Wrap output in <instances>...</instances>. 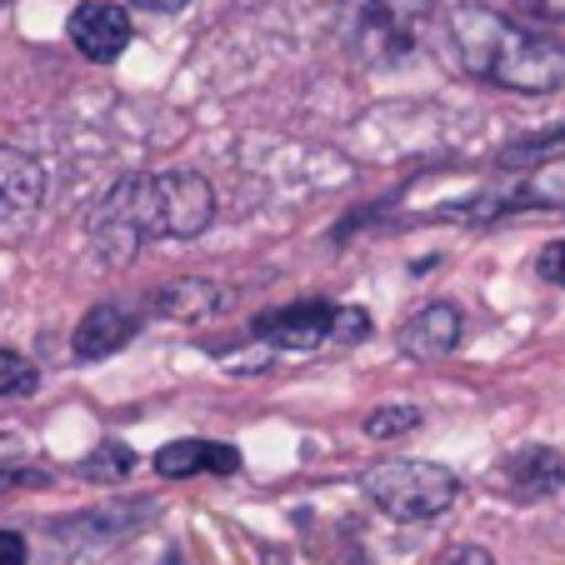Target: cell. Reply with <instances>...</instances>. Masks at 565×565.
I'll return each mask as SVG.
<instances>
[{"mask_svg": "<svg viewBox=\"0 0 565 565\" xmlns=\"http://www.w3.org/2000/svg\"><path fill=\"white\" fill-rule=\"evenodd\" d=\"M0 6H6V0H0Z\"/></svg>", "mask_w": 565, "mask_h": 565, "instance_id": "24", "label": "cell"}, {"mask_svg": "<svg viewBox=\"0 0 565 565\" xmlns=\"http://www.w3.org/2000/svg\"><path fill=\"white\" fill-rule=\"evenodd\" d=\"M35 385H41V375H35V365L21 351H0V395L6 401L11 395H31Z\"/></svg>", "mask_w": 565, "mask_h": 565, "instance_id": "15", "label": "cell"}, {"mask_svg": "<svg viewBox=\"0 0 565 565\" xmlns=\"http://www.w3.org/2000/svg\"><path fill=\"white\" fill-rule=\"evenodd\" d=\"M531 15H545V21H565V0H525Z\"/></svg>", "mask_w": 565, "mask_h": 565, "instance_id": "21", "label": "cell"}, {"mask_svg": "<svg viewBox=\"0 0 565 565\" xmlns=\"http://www.w3.org/2000/svg\"><path fill=\"white\" fill-rule=\"evenodd\" d=\"M565 156V126L551 130V136H535V140H521V146L505 150V166H535V160H561Z\"/></svg>", "mask_w": 565, "mask_h": 565, "instance_id": "16", "label": "cell"}, {"mask_svg": "<svg viewBox=\"0 0 565 565\" xmlns=\"http://www.w3.org/2000/svg\"><path fill=\"white\" fill-rule=\"evenodd\" d=\"M430 0H345L341 35L365 65H395L416 51Z\"/></svg>", "mask_w": 565, "mask_h": 565, "instance_id": "3", "label": "cell"}, {"mask_svg": "<svg viewBox=\"0 0 565 565\" xmlns=\"http://www.w3.org/2000/svg\"><path fill=\"white\" fill-rule=\"evenodd\" d=\"M420 426V411L416 406H385L365 416V436L371 440H391V436H411Z\"/></svg>", "mask_w": 565, "mask_h": 565, "instance_id": "14", "label": "cell"}, {"mask_svg": "<svg viewBox=\"0 0 565 565\" xmlns=\"http://www.w3.org/2000/svg\"><path fill=\"white\" fill-rule=\"evenodd\" d=\"M130 466H136V450H130L126 440H100V446L86 456V466H81V470H86L90 480H126Z\"/></svg>", "mask_w": 565, "mask_h": 565, "instance_id": "13", "label": "cell"}, {"mask_svg": "<svg viewBox=\"0 0 565 565\" xmlns=\"http://www.w3.org/2000/svg\"><path fill=\"white\" fill-rule=\"evenodd\" d=\"M446 31L460 65L476 81L525 90V96H545V90H555L565 81V45H555L541 31H525L521 21L491 11V6H476V0L450 6Z\"/></svg>", "mask_w": 565, "mask_h": 565, "instance_id": "2", "label": "cell"}, {"mask_svg": "<svg viewBox=\"0 0 565 565\" xmlns=\"http://www.w3.org/2000/svg\"><path fill=\"white\" fill-rule=\"evenodd\" d=\"M130 335H136V320H130L126 310L120 306H96V310H86L81 326H75L71 351L81 355V361H106V355L120 351Z\"/></svg>", "mask_w": 565, "mask_h": 565, "instance_id": "10", "label": "cell"}, {"mask_svg": "<svg viewBox=\"0 0 565 565\" xmlns=\"http://www.w3.org/2000/svg\"><path fill=\"white\" fill-rule=\"evenodd\" d=\"M156 470L166 480L195 476V470H215V476H235L241 456L231 446H215V440H171V446L156 456Z\"/></svg>", "mask_w": 565, "mask_h": 565, "instance_id": "11", "label": "cell"}, {"mask_svg": "<svg viewBox=\"0 0 565 565\" xmlns=\"http://www.w3.org/2000/svg\"><path fill=\"white\" fill-rule=\"evenodd\" d=\"M45 191H51V181H45L41 160L0 146V241H15L31 231L45 205Z\"/></svg>", "mask_w": 565, "mask_h": 565, "instance_id": "5", "label": "cell"}, {"mask_svg": "<svg viewBox=\"0 0 565 565\" xmlns=\"http://www.w3.org/2000/svg\"><path fill=\"white\" fill-rule=\"evenodd\" d=\"M460 331H466L460 310L450 300H436V306H426L420 316H411L401 326V351L411 361H440V355H450L460 345Z\"/></svg>", "mask_w": 565, "mask_h": 565, "instance_id": "8", "label": "cell"}, {"mask_svg": "<svg viewBox=\"0 0 565 565\" xmlns=\"http://www.w3.org/2000/svg\"><path fill=\"white\" fill-rule=\"evenodd\" d=\"M136 6H146V11H181L185 0H136Z\"/></svg>", "mask_w": 565, "mask_h": 565, "instance_id": "22", "label": "cell"}, {"mask_svg": "<svg viewBox=\"0 0 565 565\" xmlns=\"http://www.w3.org/2000/svg\"><path fill=\"white\" fill-rule=\"evenodd\" d=\"M361 335H371V316L365 310H351V306H335V335L331 341H361Z\"/></svg>", "mask_w": 565, "mask_h": 565, "instance_id": "17", "label": "cell"}, {"mask_svg": "<svg viewBox=\"0 0 565 565\" xmlns=\"http://www.w3.org/2000/svg\"><path fill=\"white\" fill-rule=\"evenodd\" d=\"M215 221V191L195 171L126 175L96 201L86 231L100 260L120 266L150 241H191Z\"/></svg>", "mask_w": 565, "mask_h": 565, "instance_id": "1", "label": "cell"}, {"mask_svg": "<svg viewBox=\"0 0 565 565\" xmlns=\"http://www.w3.org/2000/svg\"><path fill=\"white\" fill-rule=\"evenodd\" d=\"M156 306L175 320H205L215 306H221V290H215L211 280H175L171 290L156 296Z\"/></svg>", "mask_w": 565, "mask_h": 565, "instance_id": "12", "label": "cell"}, {"mask_svg": "<svg viewBox=\"0 0 565 565\" xmlns=\"http://www.w3.org/2000/svg\"><path fill=\"white\" fill-rule=\"evenodd\" d=\"M11 480H21V476H11V470H0V491H6V486H11Z\"/></svg>", "mask_w": 565, "mask_h": 565, "instance_id": "23", "label": "cell"}, {"mask_svg": "<svg viewBox=\"0 0 565 565\" xmlns=\"http://www.w3.org/2000/svg\"><path fill=\"white\" fill-rule=\"evenodd\" d=\"M65 35H71V45L86 55V61L106 65L130 45V15H126V6H116V0H86V6L71 11Z\"/></svg>", "mask_w": 565, "mask_h": 565, "instance_id": "6", "label": "cell"}, {"mask_svg": "<svg viewBox=\"0 0 565 565\" xmlns=\"http://www.w3.org/2000/svg\"><path fill=\"white\" fill-rule=\"evenodd\" d=\"M501 486H505V495H515V501H545V495H555L565 486V456L551 446L515 450V456L501 466Z\"/></svg>", "mask_w": 565, "mask_h": 565, "instance_id": "7", "label": "cell"}, {"mask_svg": "<svg viewBox=\"0 0 565 565\" xmlns=\"http://www.w3.org/2000/svg\"><path fill=\"white\" fill-rule=\"evenodd\" d=\"M361 491L391 521H430V515L450 511L460 480L446 466H430V460H381L361 476Z\"/></svg>", "mask_w": 565, "mask_h": 565, "instance_id": "4", "label": "cell"}, {"mask_svg": "<svg viewBox=\"0 0 565 565\" xmlns=\"http://www.w3.org/2000/svg\"><path fill=\"white\" fill-rule=\"evenodd\" d=\"M270 345L280 351H310V345H326L335 335V306H290L276 316H260L256 326Z\"/></svg>", "mask_w": 565, "mask_h": 565, "instance_id": "9", "label": "cell"}, {"mask_svg": "<svg viewBox=\"0 0 565 565\" xmlns=\"http://www.w3.org/2000/svg\"><path fill=\"white\" fill-rule=\"evenodd\" d=\"M541 280L565 286V241H551V246L541 250Z\"/></svg>", "mask_w": 565, "mask_h": 565, "instance_id": "19", "label": "cell"}, {"mask_svg": "<svg viewBox=\"0 0 565 565\" xmlns=\"http://www.w3.org/2000/svg\"><path fill=\"white\" fill-rule=\"evenodd\" d=\"M430 565H495L491 551H480V545H450V551H440Z\"/></svg>", "mask_w": 565, "mask_h": 565, "instance_id": "18", "label": "cell"}, {"mask_svg": "<svg viewBox=\"0 0 565 565\" xmlns=\"http://www.w3.org/2000/svg\"><path fill=\"white\" fill-rule=\"evenodd\" d=\"M0 565H25V541L15 531H0Z\"/></svg>", "mask_w": 565, "mask_h": 565, "instance_id": "20", "label": "cell"}]
</instances>
